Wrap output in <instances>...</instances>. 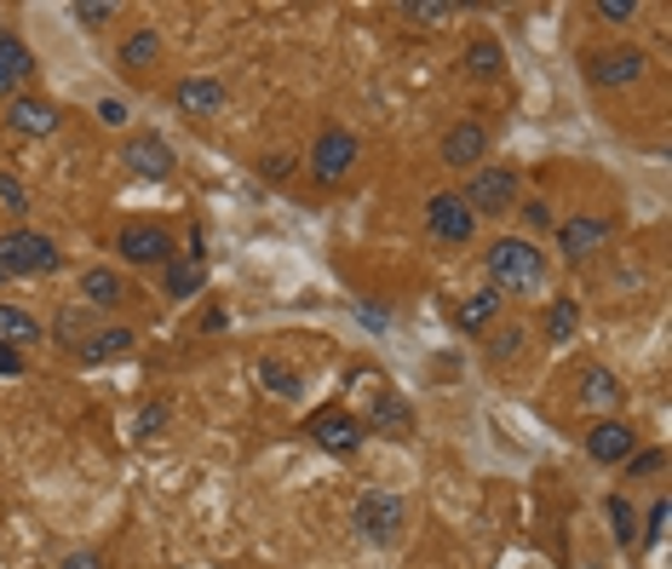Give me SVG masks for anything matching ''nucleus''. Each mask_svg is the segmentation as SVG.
Returning a JSON list of instances; mask_svg holds the SVG:
<instances>
[{
	"mask_svg": "<svg viewBox=\"0 0 672 569\" xmlns=\"http://www.w3.org/2000/svg\"><path fill=\"white\" fill-rule=\"evenodd\" d=\"M483 271L494 293H541L546 288V253L529 237H500L483 253Z\"/></svg>",
	"mask_w": 672,
	"mask_h": 569,
	"instance_id": "nucleus-1",
	"label": "nucleus"
},
{
	"mask_svg": "<svg viewBox=\"0 0 672 569\" xmlns=\"http://www.w3.org/2000/svg\"><path fill=\"white\" fill-rule=\"evenodd\" d=\"M351 523L368 547H397L402 523H409V507H402V495H391V489H362L357 507H351Z\"/></svg>",
	"mask_w": 672,
	"mask_h": 569,
	"instance_id": "nucleus-2",
	"label": "nucleus"
},
{
	"mask_svg": "<svg viewBox=\"0 0 672 569\" xmlns=\"http://www.w3.org/2000/svg\"><path fill=\"white\" fill-rule=\"evenodd\" d=\"M58 264H63V253L41 230H7L0 237V271L7 277H52Z\"/></svg>",
	"mask_w": 672,
	"mask_h": 569,
	"instance_id": "nucleus-3",
	"label": "nucleus"
},
{
	"mask_svg": "<svg viewBox=\"0 0 672 569\" xmlns=\"http://www.w3.org/2000/svg\"><path fill=\"white\" fill-rule=\"evenodd\" d=\"M357 156H362V144H357L351 127H322L317 144H311V179L345 184V179L357 173Z\"/></svg>",
	"mask_w": 672,
	"mask_h": 569,
	"instance_id": "nucleus-4",
	"label": "nucleus"
},
{
	"mask_svg": "<svg viewBox=\"0 0 672 569\" xmlns=\"http://www.w3.org/2000/svg\"><path fill=\"white\" fill-rule=\"evenodd\" d=\"M460 202L472 208L478 219H483V213H489V219H494V213H512V208H518V173H512V167H489V161H483L478 173H472V184L460 190Z\"/></svg>",
	"mask_w": 672,
	"mask_h": 569,
	"instance_id": "nucleus-5",
	"label": "nucleus"
},
{
	"mask_svg": "<svg viewBox=\"0 0 672 569\" xmlns=\"http://www.w3.org/2000/svg\"><path fill=\"white\" fill-rule=\"evenodd\" d=\"M610 237H615V219L610 213H575V219L558 224V253L569 264H581V259H592V253L610 248Z\"/></svg>",
	"mask_w": 672,
	"mask_h": 569,
	"instance_id": "nucleus-6",
	"label": "nucleus"
},
{
	"mask_svg": "<svg viewBox=\"0 0 672 569\" xmlns=\"http://www.w3.org/2000/svg\"><path fill=\"white\" fill-rule=\"evenodd\" d=\"M425 230H431L437 242L460 248V242H472V237H478V213L460 202V190H437L431 202H425Z\"/></svg>",
	"mask_w": 672,
	"mask_h": 569,
	"instance_id": "nucleus-7",
	"label": "nucleus"
},
{
	"mask_svg": "<svg viewBox=\"0 0 672 569\" xmlns=\"http://www.w3.org/2000/svg\"><path fill=\"white\" fill-rule=\"evenodd\" d=\"M121 161H127V173H132V179H150V184L173 179V167H179L173 144H167L161 132H132L127 150H121Z\"/></svg>",
	"mask_w": 672,
	"mask_h": 569,
	"instance_id": "nucleus-8",
	"label": "nucleus"
},
{
	"mask_svg": "<svg viewBox=\"0 0 672 569\" xmlns=\"http://www.w3.org/2000/svg\"><path fill=\"white\" fill-rule=\"evenodd\" d=\"M305 438H311L317 449H328V455H357L368 431H362V420L345 415V409H317V415L305 420Z\"/></svg>",
	"mask_w": 672,
	"mask_h": 569,
	"instance_id": "nucleus-9",
	"label": "nucleus"
},
{
	"mask_svg": "<svg viewBox=\"0 0 672 569\" xmlns=\"http://www.w3.org/2000/svg\"><path fill=\"white\" fill-rule=\"evenodd\" d=\"M644 70H650V58L638 52V47H610V52H592V58H586V81L603 87V92L644 81Z\"/></svg>",
	"mask_w": 672,
	"mask_h": 569,
	"instance_id": "nucleus-10",
	"label": "nucleus"
},
{
	"mask_svg": "<svg viewBox=\"0 0 672 569\" xmlns=\"http://www.w3.org/2000/svg\"><path fill=\"white\" fill-rule=\"evenodd\" d=\"M116 248L127 253V264H173V259H179V248H173V230L144 224V219H132V224L121 230V242H116Z\"/></svg>",
	"mask_w": 672,
	"mask_h": 569,
	"instance_id": "nucleus-11",
	"label": "nucleus"
},
{
	"mask_svg": "<svg viewBox=\"0 0 672 569\" xmlns=\"http://www.w3.org/2000/svg\"><path fill=\"white\" fill-rule=\"evenodd\" d=\"M575 386H581V391H575L581 409H592V415H603V420H615V409L626 403V386L615 380V368H603V362H586Z\"/></svg>",
	"mask_w": 672,
	"mask_h": 569,
	"instance_id": "nucleus-12",
	"label": "nucleus"
},
{
	"mask_svg": "<svg viewBox=\"0 0 672 569\" xmlns=\"http://www.w3.org/2000/svg\"><path fill=\"white\" fill-rule=\"evenodd\" d=\"M58 121H63V116H58L52 98H29V92H18L12 104H7V127L23 132V139H52Z\"/></svg>",
	"mask_w": 672,
	"mask_h": 569,
	"instance_id": "nucleus-13",
	"label": "nucleus"
},
{
	"mask_svg": "<svg viewBox=\"0 0 672 569\" xmlns=\"http://www.w3.org/2000/svg\"><path fill=\"white\" fill-rule=\"evenodd\" d=\"M173 104L184 116H195V121H208V116L224 110V81L219 76H179L173 81Z\"/></svg>",
	"mask_w": 672,
	"mask_h": 569,
	"instance_id": "nucleus-14",
	"label": "nucleus"
},
{
	"mask_svg": "<svg viewBox=\"0 0 672 569\" xmlns=\"http://www.w3.org/2000/svg\"><path fill=\"white\" fill-rule=\"evenodd\" d=\"M443 161L449 167H478L489 161V132H483V121H454L449 132H443Z\"/></svg>",
	"mask_w": 672,
	"mask_h": 569,
	"instance_id": "nucleus-15",
	"label": "nucleus"
},
{
	"mask_svg": "<svg viewBox=\"0 0 672 569\" xmlns=\"http://www.w3.org/2000/svg\"><path fill=\"white\" fill-rule=\"evenodd\" d=\"M632 449H638V431H632L626 420H598V426L586 431V455L603 460V466H621Z\"/></svg>",
	"mask_w": 672,
	"mask_h": 569,
	"instance_id": "nucleus-16",
	"label": "nucleus"
},
{
	"mask_svg": "<svg viewBox=\"0 0 672 569\" xmlns=\"http://www.w3.org/2000/svg\"><path fill=\"white\" fill-rule=\"evenodd\" d=\"M29 76H36V52H29V47L12 36V29H0V92L18 98Z\"/></svg>",
	"mask_w": 672,
	"mask_h": 569,
	"instance_id": "nucleus-17",
	"label": "nucleus"
},
{
	"mask_svg": "<svg viewBox=\"0 0 672 569\" xmlns=\"http://www.w3.org/2000/svg\"><path fill=\"white\" fill-rule=\"evenodd\" d=\"M362 431H380V438H409V431H414V409L402 403V391H380L374 397V415L362 420Z\"/></svg>",
	"mask_w": 672,
	"mask_h": 569,
	"instance_id": "nucleus-18",
	"label": "nucleus"
},
{
	"mask_svg": "<svg viewBox=\"0 0 672 569\" xmlns=\"http://www.w3.org/2000/svg\"><path fill=\"white\" fill-rule=\"evenodd\" d=\"M500 306H506V299H500L494 288L465 293L460 306H454V328H460V333H483V328H494V322H500Z\"/></svg>",
	"mask_w": 672,
	"mask_h": 569,
	"instance_id": "nucleus-19",
	"label": "nucleus"
},
{
	"mask_svg": "<svg viewBox=\"0 0 672 569\" xmlns=\"http://www.w3.org/2000/svg\"><path fill=\"white\" fill-rule=\"evenodd\" d=\"M201 288H208V264L201 259H173V264H161V293L167 299H195Z\"/></svg>",
	"mask_w": 672,
	"mask_h": 569,
	"instance_id": "nucleus-20",
	"label": "nucleus"
},
{
	"mask_svg": "<svg viewBox=\"0 0 672 569\" xmlns=\"http://www.w3.org/2000/svg\"><path fill=\"white\" fill-rule=\"evenodd\" d=\"M121 299H127V288H121V277L110 271V264H92V271H81V306L110 311V306H121Z\"/></svg>",
	"mask_w": 672,
	"mask_h": 569,
	"instance_id": "nucleus-21",
	"label": "nucleus"
},
{
	"mask_svg": "<svg viewBox=\"0 0 672 569\" xmlns=\"http://www.w3.org/2000/svg\"><path fill=\"white\" fill-rule=\"evenodd\" d=\"M465 76H472V81H500V76H506V47H500L494 36H478L472 47H465Z\"/></svg>",
	"mask_w": 672,
	"mask_h": 569,
	"instance_id": "nucleus-22",
	"label": "nucleus"
},
{
	"mask_svg": "<svg viewBox=\"0 0 672 569\" xmlns=\"http://www.w3.org/2000/svg\"><path fill=\"white\" fill-rule=\"evenodd\" d=\"M116 58H121V70H150V63L161 58V36H156L150 23H144V29H132V36L121 41V52H116Z\"/></svg>",
	"mask_w": 672,
	"mask_h": 569,
	"instance_id": "nucleus-23",
	"label": "nucleus"
},
{
	"mask_svg": "<svg viewBox=\"0 0 672 569\" xmlns=\"http://www.w3.org/2000/svg\"><path fill=\"white\" fill-rule=\"evenodd\" d=\"M41 333H47V328H41L36 317H29V311H18V306H0V340H7L12 351H18V346H36Z\"/></svg>",
	"mask_w": 672,
	"mask_h": 569,
	"instance_id": "nucleus-24",
	"label": "nucleus"
},
{
	"mask_svg": "<svg viewBox=\"0 0 672 569\" xmlns=\"http://www.w3.org/2000/svg\"><path fill=\"white\" fill-rule=\"evenodd\" d=\"M575 328H581V306H575V299H552V311H546V346H569V340H575Z\"/></svg>",
	"mask_w": 672,
	"mask_h": 569,
	"instance_id": "nucleus-25",
	"label": "nucleus"
},
{
	"mask_svg": "<svg viewBox=\"0 0 672 569\" xmlns=\"http://www.w3.org/2000/svg\"><path fill=\"white\" fill-rule=\"evenodd\" d=\"M259 380H264V391H277V397H299V391H305V380H299L282 357H264L259 362Z\"/></svg>",
	"mask_w": 672,
	"mask_h": 569,
	"instance_id": "nucleus-26",
	"label": "nucleus"
},
{
	"mask_svg": "<svg viewBox=\"0 0 672 569\" xmlns=\"http://www.w3.org/2000/svg\"><path fill=\"white\" fill-rule=\"evenodd\" d=\"M121 351H132V328H104V333H92L87 340V362H110V357H121Z\"/></svg>",
	"mask_w": 672,
	"mask_h": 569,
	"instance_id": "nucleus-27",
	"label": "nucleus"
},
{
	"mask_svg": "<svg viewBox=\"0 0 672 569\" xmlns=\"http://www.w3.org/2000/svg\"><path fill=\"white\" fill-rule=\"evenodd\" d=\"M523 346H529V328H523V322H500V328L489 333V357H494V362H512Z\"/></svg>",
	"mask_w": 672,
	"mask_h": 569,
	"instance_id": "nucleus-28",
	"label": "nucleus"
},
{
	"mask_svg": "<svg viewBox=\"0 0 672 569\" xmlns=\"http://www.w3.org/2000/svg\"><path fill=\"white\" fill-rule=\"evenodd\" d=\"M167 420H173V403H167V397H156V403H144V409H139V420H132V438H139V443L161 438Z\"/></svg>",
	"mask_w": 672,
	"mask_h": 569,
	"instance_id": "nucleus-29",
	"label": "nucleus"
},
{
	"mask_svg": "<svg viewBox=\"0 0 672 569\" xmlns=\"http://www.w3.org/2000/svg\"><path fill=\"white\" fill-rule=\"evenodd\" d=\"M402 18L420 23V29H443L454 18V7H449V0H402Z\"/></svg>",
	"mask_w": 672,
	"mask_h": 569,
	"instance_id": "nucleus-30",
	"label": "nucleus"
},
{
	"mask_svg": "<svg viewBox=\"0 0 672 569\" xmlns=\"http://www.w3.org/2000/svg\"><path fill=\"white\" fill-rule=\"evenodd\" d=\"M512 213H523V230H534V237H546V230H552V202H546V196H529V202H518Z\"/></svg>",
	"mask_w": 672,
	"mask_h": 569,
	"instance_id": "nucleus-31",
	"label": "nucleus"
},
{
	"mask_svg": "<svg viewBox=\"0 0 672 569\" xmlns=\"http://www.w3.org/2000/svg\"><path fill=\"white\" fill-rule=\"evenodd\" d=\"M610 523H615V541L632 547V535H638V512H632V500L626 495H610Z\"/></svg>",
	"mask_w": 672,
	"mask_h": 569,
	"instance_id": "nucleus-32",
	"label": "nucleus"
},
{
	"mask_svg": "<svg viewBox=\"0 0 672 569\" xmlns=\"http://www.w3.org/2000/svg\"><path fill=\"white\" fill-rule=\"evenodd\" d=\"M81 333H87V311L70 299V306L58 311V340H63V346H81Z\"/></svg>",
	"mask_w": 672,
	"mask_h": 569,
	"instance_id": "nucleus-33",
	"label": "nucleus"
},
{
	"mask_svg": "<svg viewBox=\"0 0 672 569\" xmlns=\"http://www.w3.org/2000/svg\"><path fill=\"white\" fill-rule=\"evenodd\" d=\"M621 466H626V478H655L661 466H666V455H661V449H632Z\"/></svg>",
	"mask_w": 672,
	"mask_h": 569,
	"instance_id": "nucleus-34",
	"label": "nucleus"
},
{
	"mask_svg": "<svg viewBox=\"0 0 672 569\" xmlns=\"http://www.w3.org/2000/svg\"><path fill=\"white\" fill-rule=\"evenodd\" d=\"M110 18H116L110 0H76V23H81V29H104Z\"/></svg>",
	"mask_w": 672,
	"mask_h": 569,
	"instance_id": "nucleus-35",
	"label": "nucleus"
},
{
	"mask_svg": "<svg viewBox=\"0 0 672 569\" xmlns=\"http://www.w3.org/2000/svg\"><path fill=\"white\" fill-rule=\"evenodd\" d=\"M603 23H632L638 18V0H598V7H592Z\"/></svg>",
	"mask_w": 672,
	"mask_h": 569,
	"instance_id": "nucleus-36",
	"label": "nucleus"
},
{
	"mask_svg": "<svg viewBox=\"0 0 672 569\" xmlns=\"http://www.w3.org/2000/svg\"><path fill=\"white\" fill-rule=\"evenodd\" d=\"M0 202H7V213H29V190L12 173H0Z\"/></svg>",
	"mask_w": 672,
	"mask_h": 569,
	"instance_id": "nucleus-37",
	"label": "nucleus"
},
{
	"mask_svg": "<svg viewBox=\"0 0 672 569\" xmlns=\"http://www.w3.org/2000/svg\"><path fill=\"white\" fill-rule=\"evenodd\" d=\"M18 375H23V351H12L0 340V380H18Z\"/></svg>",
	"mask_w": 672,
	"mask_h": 569,
	"instance_id": "nucleus-38",
	"label": "nucleus"
},
{
	"mask_svg": "<svg viewBox=\"0 0 672 569\" xmlns=\"http://www.w3.org/2000/svg\"><path fill=\"white\" fill-rule=\"evenodd\" d=\"M293 173V156H264L259 161V179H288Z\"/></svg>",
	"mask_w": 672,
	"mask_h": 569,
	"instance_id": "nucleus-39",
	"label": "nucleus"
},
{
	"mask_svg": "<svg viewBox=\"0 0 672 569\" xmlns=\"http://www.w3.org/2000/svg\"><path fill=\"white\" fill-rule=\"evenodd\" d=\"M98 121H104V127H127V104H121V98H104V104H98Z\"/></svg>",
	"mask_w": 672,
	"mask_h": 569,
	"instance_id": "nucleus-40",
	"label": "nucleus"
},
{
	"mask_svg": "<svg viewBox=\"0 0 672 569\" xmlns=\"http://www.w3.org/2000/svg\"><path fill=\"white\" fill-rule=\"evenodd\" d=\"M661 535H666V500H655V507H650V529H644V541L655 547Z\"/></svg>",
	"mask_w": 672,
	"mask_h": 569,
	"instance_id": "nucleus-41",
	"label": "nucleus"
},
{
	"mask_svg": "<svg viewBox=\"0 0 672 569\" xmlns=\"http://www.w3.org/2000/svg\"><path fill=\"white\" fill-rule=\"evenodd\" d=\"M63 569H104V558H98V552H70Z\"/></svg>",
	"mask_w": 672,
	"mask_h": 569,
	"instance_id": "nucleus-42",
	"label": "nucleus"
},
{
	"mask_svg": "<svg viewBox=\"0 0 672 569\" xmlns=\"http://www.w3.org/2000/svg\"><path fill=\"white\" fill-rule=\"evenodd\" d=\"M224 322H230V317H224V306H213L208 317H201V333H224Z\"/></svg>",
	"mask_w": 672,
	"mask_h": 569,
	"instance_id": "nucleus-43",
	"label": "nucleus"
},
{
	"mask_svg": "<svg viewBox=\"0 0 672 569\" xmlns=\"http://www.w3.org/2000/svg\"><path fill=\"white\" fill-rule=\"evenodd\" d=\"M0 282H7V271H0Z\"/></svg>",
	"mask_w": 672,
	"mask_h": 569,
	"instance_id": "nucleus-44",
	"label": "nucleus"
}]
</instances>
